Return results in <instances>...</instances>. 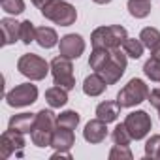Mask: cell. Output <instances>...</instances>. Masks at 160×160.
Masks as SVG:
<instances>
[{"label": "cell", "mask_w": 160, "mask_h": 160, "mask_svg": "<svg viewBox=\"0 0 160 160\" xmlns=\"http://www.w3.org/2000/svg\"><path fill=\"white\" fill-rule=\"evenodd\" d=\"M128 38L126 28L121 25H109V27H98L91 34L92 47H106V49H117L122 47L124 40Z\"/></svg>", "instance_id": "obj_1"}, {"label": "cell", "mask_w": 160, "mask_h": 160, "mask_svg": "<svg viewBox=\"0 0 160 160\" xmlns=\"http://www.w3.org/2000/svg\"><path fill=\"white\" fill-rule=\"evenodd\" d=\"M42 15L60 27H72L77 19L75 8L66 0H51V2H47L42 8Z\"/></svg>", "instance_id": "obj_2"}, {"label": "cell", "mask_w": 160, "mask_h": 160, "mask_svg": "<svg viewBox=\"0 0 160 160\" xmlns=\"http://www.w3.org/2000/svg\"><path fill=\"white\" fill-rule=\"evenodd\" d=\"M17 70H19V73L28 77L30 81H42L51 72V64L34 53H27L17 60Z\"/></svg>", "instance_id": "obj_3"}, {"label": "cell", "mask_w": 160, "mask_h": 160, "mask_svg": "<svg viewBox=\"0 0 160 160\" xmlns=\"http://www.w3.org/2000/svg\"><path fill=\"white\" fill-rule=\"evenodd\" d=\"M149 92H151V91H149V87L145 85L143 79L134 77V79H130V81L119 91L117 102L121 104V108H134V106L145 102V100L149 98Z\"/></svg>", "instance_id": "obj_4"}, {"label": "cell", "mask_w": 160, "mask_h": 160, "mask_svg": "<svg viewBox=\"0 0 160 160\" xmlns=\"http://www.w3.org/2000/svg\"><path fill=\"white\" fill-rule=\"evenodd\" d=\"M51 73H53V81L55 85L66 89V91H72L75 87V77H73V64H72V58H66V57H55L51 60Z\"/></svg>", "instance_id": "obj_5"}, {"label": "cell", "mask_w": 160, "mask_h": 160, "mask_svg": "<svg viewBox=\"0 0 160 160\" xmlns=\"http://www.w3.org/2000/svg\"><path fill=\"white\" fill-rule=\"evenodd\" d=\"M126 64H128V60H126V53L121 51V47H117V49H111V57H109V60L106 62V66H104L98 73L106 79V83H108V85H115L119 79L124 75V72H126Z\"/></svg>", "instance_id": "obj_6"}, {"label": "cell", "mask_w": 160, "mask_h": 160, "mask_svg": "<svg viewBox=\"0 0 160 160\" xmlns=\"http://www.w3.org/2000/svg\"><path fill=\"white\" fill-rule=\"evenodd\" d=\"M124 126H126V130L130 132L132 139L138 141V139H143V138L151 132V128H152V121H151V117L147 115V111L139 109V111H132V113L126 115V119H124Z\"/></svg>", "instance_id": "obj_7"}, {"label": "cell", "mask_w": 160, "mask_h": 160, "mask_svg": "<svg viewBox=\"0 0 160 160\" xmlns=\"http://www.w3.org/2000/svg\"><path fill=\"white\" fill-rule=\"evenodd\" d=\"M38 100V89L32 83H21L6 94V102L12 108H27Z\"/></svg>", "instance_id": "obj_8"}, {"label": "cell", "mask_w": 160, "mask_h": 160, "mask_svg": "<svg viewBox=\"0 0 160 160\" xmlns=\"http://www.w3.org/2000/svg\"><path fill=\"white\" fill-rule=\"evenodd\" d=\"M85 51V40L79 34H66L58 42V53L66 58H79Z\"/></svg>", "instance_id": "obj_9"}, {"label": "cell", "mask_w": 160, "mask_h": 160, "mask_svg": "<svg viewBox=\"0 0 160 160\" xmlns=\"http://www.w3.org/2000/svg\"><path fill=\"white\" fill-rule=\"evenodd\" d=\"M23 147H25V138L17 130L8 128L0 136V154H2V158H10L13 151H21Z\"/></svg>", "instance_id": "obj_10"}, {"label": "cell", "mask_w": 160, "mask_h": 160, "mask_svg": "<svg viewBox=\"0 0 160 160\" xmlns=\"http://www.w3.org/2000/svg\"><path fill=\"white\" fill-rule=\"evenodd\" d=\"M83 138L87 143H92V145H98L102 143L106 138H108V122H104L102 119H92L85 124V130H83Z\"/></svg>", "instance_id": "obj_11"}, {"label": "cell", "mask_w": 160, "mask_h": 160, "mask_svg": "<svg viewBox=\"0 0 160 160\" xmlns=\"http://www.w3.org/2000/svg\"><path fill=\"white\" fill-rule=\"evenodd\" d=\"M2 28V45H12L17 40H21V23H17L12 17H4L0 21Z\"/></svg>", "instance_id": "obj_12"}, {"label": "cell", "mask_w": 160, "mask_h": 160, "mask_svg": "<svg viewBox=\"0 0 160 160\" xmlns=\"http://www.w3.org/2000/svg\"><path fill=\"white\" fill-rule=\"evenodd\" d=\"M75 143V136H73V130L70 128H62L58 126L55 132H53V139H51V147L55 151H70Z\"/></svg>", "instance_id": "obj_13"}, {"label": "cell", "mask_w": 160, "mask_h": 160, "mask_svg": "<svg viewBox=\"0 0 160 160\" xmlns=\"http://www.w3.org/2000/svg\"><path fill=\"white\" fill-rule=\"evenodd\" d=\"M34 126H36V113H17L8 122V128L17 130L21 134H30Z\"/></svg>", "instance_id": "obj_14"}, {"label": "cell", "mask_w": 160, "mask_h": 160, "mask_svg": "<svg viewBox=\"0 0 160 160\" xmlns=\"http://www.w3.org/2000/svg\"><path fill=\"white\" fill-rule=\"evenodd\" d=\"M106 87H108L106 79H104L98 72L87 75L85 81H83V92H85L87 96H100V94L106 91Z\"/></svg>", "instance_id": "obj_15"}, {"label": "cell", "mask_w": 160, "mask_h": 160, "mask_svg": "<svg viewBox=\"0 0 160 160\" xmlns=\"http://www.w3.org/2000/svg\"><path fill=\"white\" fill-rule=\"evenodd\" d=\"M119 113H121V104L117 100H106V102H102V104L96 106V117L102 119L104 122L117 121Z\"/></svg>", "instance_id": "obj_16"}, {"label": "cell", "mask_w": 160, "mask_h": 160, "mask_svg": "<svg viewBox=\"0 0 160 160\" xmlns=\"http://www.w3.org/2000/svg\"><path fill=\"white\" fill-rule=\"evenodd\" d=\"M36 43L43 49H51L58 43V36L55 32V28L51 27H38L36 28Z\"/></svg>", "instance_id": "obj_17"}, {"label": "cell", "mask_w": 160, "mask_h": 160, "mask_svg": "<svg viewBox=\"0 0 160 160\" xmlns=\"http://www.w3.org/2000/svg\"><path fill=\"white\" fill-rule=\"evenodd\" d=\"M45 102H47L53 109L62 108V106L68 104V91L62 89V87H58V85H55V87H51V89L45 91Z\"/></svg>", "instance_id": "obj_18"}, {"label": "cell", "mask_w": 160, "mask_h": 160, "mask_svg": "<svg viewBox=\"0 0 160 160\" xmlns=\"http://www.w3.org/2000/svg\"><path fill=\"white\" fill-rule=\"evenodd\" d=\"M57 117L51 109H42L36 113V126L34 128H42V130H47V132H55L58 128V122H57Z\"/></svg>", "instance_id": "obj_19"}, {"label": "cell", "mask_w": 160, "mask_h": 160, "mask_svg": "<svg viewBox=\"0 0 160 160\" xmlns=\"http://www.w3.org/2000/svg\"><path fill=\"white\" fill-rule=\"evenodd\" d=\"M111 57V49H106V47H92V53H91V58H89V66L91 70L94 72H100L106 62L109 60Z\"/></svg>", "instance_id": "obj_20"}, {"label": "cell", "mask_w": 160, "mask_h": 160, "mask_svg": "<svg viewBox=\"0 0 160 160\" xmlns=\"http://www.w3.org/2000/svg\"><path fill=\"white\" fill-rule=\"evenodd\" d=\"M128 12L132 17L136 19H145L149 13H151V0H128V4H126Z\"/></svg>", "instance_id": "obj_21"}, {"label": "cell", "mask_w": 160, "mask_h": 160, "mask_svg": "<svg viewBox=\"0 0 160 160\" xmlns=\"http://www.w3.org/2000/svg\"><path fill=\"white\" fill-rule=\"evenodd\" d=\"M139 40H141V43H143L147 49L152 51V49L160 43V30L154 28V27H147V28H143V30L139 32Z\"/></svg>", "instance_id": "obj_22"}, {"label": "cell", "mask_w": 160, "mask_h": 160, "mask_svg": "<svg viewBox=\"0 0 160 160\" xmlns=\"http://www.w3.org/2000/svg\"><path fill=\"white\" fill-rule=\"evenodd\" d=\"M79 121H81V117H79V113L73 111V109H66V111H62V113L57 117L58 126H62V128H70V130H75L77 124H79Z\"/></svg>", "instance_id": "obj_23"}, {"label": "cell", "mask_w": 160, "mask_h": 160, "mask_svg": "<svg viewBox=\"0 0 160 160\" xmlns=\"http://www.w3.org/2000/svg\"><path fill=\"white\" fill-rule=\"evenodd\" d=\"M143 49H145V45L141 43V40L138 38H126L124 40V43H122V51L126 53V57H130V58H139L141 55H143Z\"/></svg>", "instance_id": "obj_24"}, {"label": "cell", "mask_w": 160, "mask_h": 160, "mask_svg": "<svg viewBox=\"0 0 160 160\" xmlns=\"http://www.w3.org/2000/svg\"><path fill=\"white\" fill-rule=\"evenodd\" d=\"M30 139L36 147L40 149H45V147H51V139H53V132H47V130H42V128H34L30 132Z\"/></svg>", "instance_id": "obj_25"}, {"label": "cell", "mask_w": 160, "mask_h": 160, "mask_svg": "<svg viewBox=\"0 0 160 160\" xmlns=\"http://www.w3.org/2000/svg\"><path fill=\"white\" fill-rule=\"evenodd\" d=\"M143 73L151 79V81H160V60L151 57L145 64H143Z\"/></svg>", "instance_id": "obj_26"}, {"label": "cell", "mask_w": 160, "mask_h": 160, "mask_svg": "<svg viewBox=\"0 0 160 160\" xmlns=\"http://www.w3.org/2000/svg\"><path fill=\"white\" fill-rule=\"evenodd\" d=\"M111 138H113V143H117V145H130V141H132V136H130V132L126 130L124 122H122V124H117V126L113 128Z\"/></svg>", "instance_id": "obj_27"}, {"label": "cell", "mask_w": 160, "mask_h": 160, "mask_svg": "<svg viewBox=\"0 0 160 160\" xmlns=\"http://www.w3.org/2000/svg\"><path fill=\"white\" fill-rule=\"evenodd\" d=\"M21 42L25 45H30V42H36V27L28 19L21 23Z\"/></svg>", "instance_id": "obj_28"}, {"label": "cell", "mask_w": 160, "mask_h": 160, "mask_svg": "<svg viewBox=\"0 0 160 160\" xmlns=\"http://www.w3.org/2000/svg\"><path fill=\"white\" fill-rule=\"evenodd\" d=\"M0 6L10 15H19L25 12V0H0Z\"/></svg>", "instance_id": "obj_29"}, {"label": "cell", "mask_w": 160, "mask_h": 160, "mask_svg": "<svg viewBox=\"0 0 160 160\" xmlns=\"http://www.w3.org/2000/svg\"><path fill=\"white\" fill-rule=\"evenodd\" d=\"M160 154V134H154L145 143V156L147 158H158Z\"/></svg>", "instance_id": "obj_30"}, {"label": "cell", "mask_w": 160, "mask_h": 160, "mask_svg": "<svg viewBox=\"0 0 160 160\" xmlns=\"http://www.w3.org/2000/svg\"><path fill=\"white\" fill-rule=\"evenodd\" d=\"M132 151H130V147L128 145H113V149L109 151V158L111 160H121V158H124V160H132Z\"/></svg>", "instance_id": "obj_31"}, {"label": "cell", "mask_w": 160, "mask_h": 160, "mask_svg": "<svg viewBox=\"0 0 160 160\" xmlns=\"http://www.w3.org/2000/svg\"><path fill=\"white\" fill-rule=\"evenodd\" d=\"M149 104L154 108V109H160V89H152L151 92H149Z\"/></svg>", "instance_id": "obj_32"}, {"label": "cell", "mask_w": 160, "mask_h": 160, "mask_svg": "<svg viewBox=\"0 0 160 160\" xmlns=\"http://www.w3.org/2000/svg\"><path fill=\"white\" fill-rule=\"evenodd\" d=\"M30 2H32V4H34L36 8H40V10H42V8H43V6H45L47 2H51V0H30Z\"/></svg>", "instance_id": "obj_33"}, {"label": "cell", "mask_w": 160, "mask_h": 160, "mask_svg": "<svg viewBox=\"0 0 160 160\" xmlns=\"http://www.w3.org/2000/svg\"><path fill=\"white\" fill-rule=\"evenodd\" d=\"M151 53H152L151 57H154V58H158V60H160V43H158V45H156V47H154Z\"/></svg>", "instance_id": "obj_34"}, {"label": "cell", "mask_w": 160, "mask_h": 160, "mask_svg": "<svg viewBox=\"0 0 160 160\" xmlns=\"http://www.w3.org/2000/svg\"><path fill=\"white\" fill-rule=\"evenodd\" d=\"M92 2H96V4H109L111 0H92Z\"/></svg>", "instance_id": "obj_35"}, {"label": "cell", "mask_w": 160, "mask_h": 160, "mask_svg": "<svg viewBox=\"0 0 160 160\" xmlns=\"http://www.w3.org/2000/svg\"><path fill=\"white\" fill-rule=\"evenodd\" d=\"M158 119H160V109H158Z\"/></svg>", "instance_id": "obj_36"}, {"label": "cell", "mask_w": 160, "mask_h": 160, "mask_svg": "<svg viewBox=\"0 0 160 160\" xmlns=\"http://www.w3.org/2000/svg\"><path fill=\"white\" fill-rule=\"evenodd\" d=\"M158 160H160V154H158Z\"/></svg>", "instance_id": "obj_37"}]
</instances>
